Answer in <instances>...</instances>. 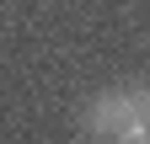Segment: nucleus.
Instances as JSON below:
<instances>
[{
    "instance_id": "f257e3e1",
    "label": "nucleus",
    "mask_w": 150,
    "mask_h": 144,
    "mask_svg": "<svg viewBox=\"0 0 150 144\" xmlns=\"http://www.w3.org/2000/svg\"><path fill=\"white\" fill-rule=\"evenodd\" d=\"M145 117H150V85L123 80V85H112V91L91 96L81 123H86V134H91V139H112V134L145 128Z\"/></svg>"
},
{
    "instance_id": "f03ea898",
    "label": "nucleus",
    "mask_w": 150,
    "mask_h": 144,
    "mask_svg": "<svg viewBox=\"0 0 150 144\" xmlns=\"http://www.w3.org/2000/svg\"><path fill=\"white\" fill-rule=\"evenodd\" d=\"M102 144H150V139H145V128H129V134H112V139H102Z\"/></svg>"
}]
</instances>
